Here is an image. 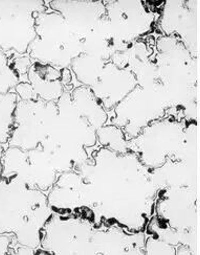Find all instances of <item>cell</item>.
I'll return each mask as SVG.
<instances>
[{
	"label": "cell",
	"instance_id": "cell-1",
	"mask_svg": "<svg viewBox=\"0 0 200 255\" xmlns=\"http://www.w3.org/2000/svg\"><path fill=\"white\" fill-rule=\"evenodd\" d=\"M47 196L16 178H0V233L17 245L41 248L42 229L52 216Z\"/></svg>",
	"mask_w": 200,
	"mask_h": 255
},
{
	"label": "cell",
	"instance_id": "cell-2",
	"mask_svg": "<svg viewBox=\"0 0 200 255\" xmlns=\"http://www.w3.org/2000/svg\"><path fill=\"white\" fill-rule=\"evenodd\" d=\"M35 31L36 38L28 48L29 58L35 62L63 70L84 54V40L55 10L35 15Z\"/></svg>",
	"mask_w": 200,
	"mask_h": 255
},
{
	"label": "cell",
	"instance_id": "cell-3",
	"mask_svg": "<svg viewBox=\"0 0 200 255\" xmlns=\"http://www.w3.org/2000/svg\"><path fill=\"white\" fill-rule=\"evenodd\" d=\"M186 127L184 121L172 118L155 121L128 140V151L138 155L141 162L151 169L161 167L167 160L186 161Z\"/></svg>",
	"mask_w": 200,
	"mask_h": 255
},
{
	"label": "cell",
	"instance_id": "cell-4",
	"mask_svg": "<svg viewBox=\"0 0 200 255\" xmlns=\"http://www.w3.org/2000/svg\"><path fill=\"white\" fill-rule=\"evenodd\" d=\"M58 116L57 102L18 100L8 146L19 147L23 151L43 150L55 133Z\"/></svg>",
	"mask_w": 200,
	"mask_h": 255
},
{
	"label": "cell",
	"instance_id": "cell-5",
	"mask_svg": "<svg viewBox=\"0 0 200 255\" xmlns=\"http://www.w3.org/2000/svg\"><path fill=\"white\" fill-rule=\"evenodd\" d=\"M114 126L123 130L127 140L138 136L145 127L163 119L169 110L164 93L151 87L136 86L113 108Z\"/></svg>",
	"mask_w": 200,
	"mask_h": 255
},
{
	"label": "cell",
	"instance_id": "cell-6",
	"mask_svg": "<svg viewBox=\"0 0 200 255\" xmlns=\"http://www.w3.org/2000/svg\"><path fill=\"white\" fill-rule=\"evenodd\" d=\"M106 18L112 35L125 44H130L148 35L156 22L154 12L144 1H107Z\"/></svg>",
	"mask_w": 200,
	"mask_h": 255
},
{
	"label": "cell",
	"instance_id": "cell-7",
	"mask_svg": "<svg viewBox=\"0 0 200 255\" xmlns=\"http://www.w3.org/2000/svg\"><path fill=\"white\" fill-rule=\"evenodd\" d=\"M136 86L138 82L130 70L120 68L111 61H107L89 88L104 109L109 110L113 109Z\"/></svg>",
	"mask_w": 200,
	"mask_h": 255
},
{
	"label": "cell",
	"instance_id": "cell-8",
	"mask_svg": "<svg viewBox=\"0 0 200 255\" xmlns=\"http://www.w3.org/2000/svg\"><path fill=\"white\" fill-rule=\"evenodd\" d=\"M164 3L160 26L166 36L180 39L190 51V46H194L195 43V36L198 37V12H194V5L189 6L190 1H166Z\"/></svg>",
	"mask_w": 200,
	"mask_h": 255
},
{
	"label": "cell",
	"instance_id": "cell-9",
	"mask_svg": "<svg viewBox=\"0 0 200 255\" xmlns=\"http://www.w3.org/2000/svg\"><path fill=\"white\" fill-rule=\"evenodd\" d=\"M27 78L39 100L58 102L64 92L62 70L54 66L35 62L27 72Z\"/></svg>",
	"mask_w": 200,
	"mask_h": 255
},
{
	"label": "cell",
	"instance_id": "cell-10",
	"mask_svg": "<svg viewBox=\"0 0 200 255\" xmlns=\"http://www.w3.org/2000/svg\"><path fill=\"white\" fill-rule=\"evenodd\" d=\"M71 100L77 111L85 118L97 131L106 125L108 115L100 101L89 87L80 86L71 93Z\"/></svg>",
	"mask_w": 200,
	"mask_h": 255
},
{
	"label": "cell",
	"instance_id": "cell-11",
	"mask_svg": "<svg viewBox=\"0 0 200 255\" xmlns=\"http://www.w3.org/2000/svg\"><path fill=\"white\" fill-rule=\"evenodd\" d=\"M18 100L16 92L0 93V144H7L12 135Z\"/></svg>",
	"mask_w": 200,
	"mask_h": 255
},
{
	"label": "cell",
	"instance_id": "cell-12",
	"mask_svg": "<svg viewBox=\"0 0 200 255\" xmlns=\"http://www.w3.org/2000/svg\"><path fill=\"white\" fill-rule=\"evenodd\" d=\"M97 137L103 147L109 148V150L119 154L129 152L128 140L126 139L123 130L117 126H103L97 131Z\"/></svg>",
	"mask_w": 200,
	"mask_h": 255
},
{
	"label": "cell",
	"instance_id": "cell-13",
	"mask_svg": "<svg viewBox=\"0 0 200 255\" xmlns=\"http://www.w3.org/2000/svg\"><path fill=\"white\" fill-rule=\"evenodd\" d=\"M17 245L16 238L12 235H1L0 233V254H9L15 253L14 248Z\"/></svg>",
	"mask_w": 200,
	"mask_h": 255
}]
</instances>
